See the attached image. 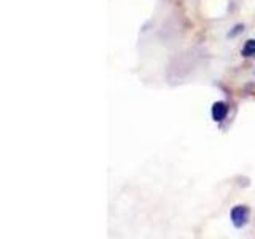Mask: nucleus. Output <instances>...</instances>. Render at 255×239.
<instances>
[{"instance_id": "f257e3e1", "label": "nucleus", "mask_w": 255, "mask_h": 239, "mask_svg": "<svg viewBox=\"0 0 255 239\" xmlns=\"http://www.w3.org/2000/svg\"><path fill=\"white\" fill-rule=\"evenodd\" d=\"M230 217H231V222L236 228L246 227L249 218H251V209L247 206H234L230 212Z\"/></svg>"}, {"instance_id": "f03ea898", "label": "nucleus", "mask_w": 255, "mask_h": 239, "mask_svg": "<svg viewBox=\"0 0 255 239\" xmlns=\"http://www.w3.org/2000/svg\"><path fill=\"white\" fill-rule=\"evenodd\" d=\"M227 115H228V106L225 104V102H214V106H212V120L217 121V123H220L227 118Z\"/></svg>"}, {"instance_id": "7ed1b4c3", "label": "nucleus", "mask_w": 255, "mask_h": 239, "mask_svg": "<svg viewBox=\"0 0 255 239\" xmlns=\"http://www.w3.org/2000/svg\"><path fill=\"white\" fill-rule=\"evenodd\" d=\"M241 53H242V56H246V57L255 56V40H247Z\"/></svg>"}, {"instance_id": "20e7f679", "label": "nucleus", "mask_w": 255, "mask_h": 239, "mask_svg": "<svg viewBox=\"0 0 255 239\" xmlns=\"http://www.w3.org/2000/svg\"><path fill=\"white\" fill-rule=\"evenodd\" d=\"M242 29H244V27H242V26H236V27H234V30H233V32H231V34H230V35L233 37L234 34H238V32H239V30H242Z\"/></svg>"}]
</instances>
